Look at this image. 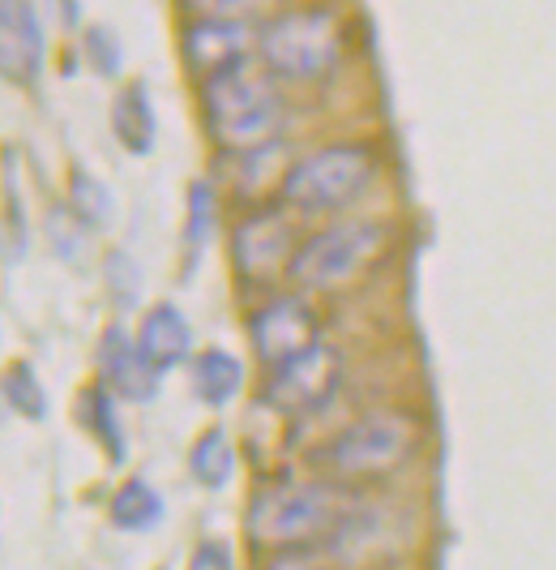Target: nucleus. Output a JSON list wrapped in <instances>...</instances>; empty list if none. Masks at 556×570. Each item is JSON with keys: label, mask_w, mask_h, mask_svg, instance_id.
Returning <instances> with one entry per match:
<instances>
[{"label": "nucleus", "mask_w": 556, "mask_h": 570, "mask_svg": "<svg viewBox=\"0 0 556 570\" xmlns=\"http://www.w3.org/2000/svg\"><path fill=\"white\" fill-rule=\"evenodd\" d=\"M103 284H108L111 301L120 305V309H133L141 301V266L138 257L129 254V249H111L103 257Z\"/></svg>", "instance_id": "nucleus-25"}, {"label": "nucleus", "mask_w": 556, "mask_h": 570, "mask_svg": "<svg viewBox=\"0 0 556 570\" xmlns=\"http://www.w3.org/2000/svg\"><path fill=\"white\" fill-rule=\"evenodd\" d=\"M133 335H138V347L146 352V361L159 373H171L193 361V322H189V314L180 305H171V301L150 305L141 314Z\"/></svg>", "instance_id": "nucleus-13"}, {"label": "nucleus", "mask_w": 556, "mask_h": 570, "mask_svg": "<svg viewBox=\"0 0 556 570\" xmlns=\"http://www.w3.org/2000/svg\"><path fill=\"white\" fill-rule=\"evenodd\" d=\"M236 468H240V451H236L231 433L222 425L201 429L193 438V446H189V476H193V485L219 493V489L236 481Z\"/></svg>", "instance_id": "nucleus-17"}, {"label": "nucleus", "mask_w": 556, "mask_h": 570, "mask_svg": "<svg viewBox=\"0 0 556 570\" xmlns=\"http://www.w3.org/2000/svg\"><path fill=\"white\" fill-rule=\"evenodd\" d=\"M347 377V361L334 343H317L300 356L282 361L275 370H266L261 382V407L275 412L278 421H305L312 412L330 407V400L338 395Z\"/></svg>", "instance_id": "nucleus-8"}, {"label": "nucleus", "mask_w": 556, "mask_h": 570, "mask_svg": "<svg viewBox=\"0 0 556 570\" xmlns=\"http://www.w3.org/2000/svg\"><path fill=\"white\" fill-rule=\"evenodd\" d=\"M222 215L219 185L210 176H193L189 189H185V257H189V271H197V257L206 254V245L215 240Z\"/></svg>", "instance_id": "nucleus-19"}, {"label": "nucleus", "mask_w": 556, "mask_h": 570, "mask_svg": "<svg viewBox=\"0 0 556 570\" xmlns=\"http://www.w3.org/2000/svg\"><path fill=\"white\" fill-rule=\"evenodd\" d=\"M381 176V150L373 142H326L291 159V168L278 185V202L291 215H342Z\"/></svg>", "instance_id": "nucleus-5"}, {"label": "nucleus", "mask_w": 556, "mask_h": 570, "mask_svg": "<svg viewBox=\"0 0 556 570\" xmlns=\"http://www.w3.org/2000/svg\"><path fill=\"white\" fill-rule=\"evenodd\" d=\"M197 108L210 142L222 155H249L282 142L287 129V95L282 82L257 57L236 60L206 82H197Z\"/></svg>", "instance_id": "nucleus-2"}, {"label": "nucleus", "mask_w": 556, "mask_h": 570, "mask_svg": "<svg viewBox=\"0 0 556 570\" xmlns=\"http://www.w3.org/2000/svg\"><path fill=\"white\" fill-rule=\"evenodd\" d=\"M257 57V27L249 22H227V18H189L180 27V60L197 82L219 73L236 60Z\"/></svg>", "instance_id": "nucleus-11"}, {"label": "nucleus", "mask_w": 556, "mask_h": 570, "mask_svg": "<svg viewBox=\"0 0 556 570\" xmlns=\"http://www.w3.org/2000/svg\"><path fill=\"white\" fill-rule=\"evenodd\" d=\"M296 245H300V228L282 202L252 206L227 232V257L245 287H275L278 279L287 284V266L296 257Z\"/></svg>", "instance_id": "nucleus-7"}, {"label": "nucleus", "mask_w": 556, "mask_h": 570, "mask_svg": "<svg viewBox=\"0 0 556 570\" xmlns=\"http://www.w3.org/2000/svg\"><path fill=\"white\" fill-rule=\"evenodd\" d=\"M389 245H394V228L381 219H334L326 228L300 236L296 257L287 266V287L305 296L342 292L364 279L373 266H381Z\"/></svg>", "instance_id": "nucleus-6"}, {"label": "nucleus", "mask_w": 556, "mask_h": 570, "mask_svg": "<svg viewBox=\"0 0 556 570\" xmlns=\"http://www.w3.org/2000/svg\"><path fill=\"white\" fill-rule=\"evenodd\" d=\"M73 416H78L86 433L99 442V451L108 455L111 468H125V463H129V433H125V421H120V400L111 395L103 382L82 386Z\"/></svg>", "instance_id": "nucleus-16"}, {"label": "nucleus", "mask_w": 556, "mask_h": 570, "mask_svg": "<svg viewBox=\"0 0 556 570\" xmlns=\"http://www.w3.org/2000/svg\"><path fill=\"white\" fill-rule=\"evenodd\" d=\"M43 232H48V249H52L64 266H86L95 228H86L82 219L73 215V206H69V202H52V206H48Z\"/></svg>", "instance_id": "nucleus-20"}, {"label": "nucleus", "mask_w": 556, "mask_h": 570, "mask_svg": "<svg viewBox=\"0 0 556 570\" xmlns=\"http://www.w3.org/2000/svg\"><path fill=\"white\" fill-rule=\"evenodd\" d=\"M0 340H4V322H0Z\"/></svg>", "instance_id": "nucleus-29"}, {"label": "nucleus", "mask_w": 556, "mask_h": 570, "mask_svg": "<svg viewBox=\"0 0 556 570\" xmlns=\"http://www.w3.org/2000/svg\"><path fill=\"white\" fill-rule=\"evenodd\" d=\"M82 60L90 65V73L116 82L125 73V43H120V35L108 22H90L82 30Z\"/></svg>", "instance_id": "nucleus-23"}, {"label": "nucleus", "mask_w": 556, "mask_h": 570, "mask_svg": "<svg viewBox=\"0 0 556 570\" xmlns=\"http://www.w3.org/2000/svg\"><path fill=\"white\" fill-rule=\"evenodd\" d=\"M0 400L9 403L22 421H48V386L39 382V373H34V365L30 361H13L9 370L0 373Z\"/></svg>", "instance_id": "nucleus-21"}, {"label": "nucleus", "mask_w": 556, "mask_h": 570, "mask_svg": "<svg viewBox=\"0 0 556 570\" xmlns=\"http://www.w3.org/2000/svg\"><path fill=\"white\" fill-rule=\"evenodd\" d=\"M111 138L125 146L133 159H146L159 142V112H155L150 86L141 78L116 90V99H111Z\"/></svg>", "instance_id": "nucleus-14"}, {"label": "nucleus", "mask_w": 556, "mask_h": 570, "mask_svg": "<svg viewBox=\"0 0 556 570\" xmlns=\"http://www.w3.org/2000/svg\"><path fill=\"white\" fill-rule=\"evenodd\" d=\"M95 365H99V382L108 386L120 403H155L163 373L146 361V352L138 347V335L120 322H111L108 331L95 343Z\"/></svg>", "instance_id": "nucleus-10"}, {"label": "nucleus", "mask_w": 556, "mask_h": 570, "mask_svg": "<svg viewBox=\"0 0 556 570\" xmlns=\"http://www.w3.org/2000/svg\"><path fill=\"white\" fill-rule=\"evenodd\" d=\"M326 553L321 549H287V553H266L261 570H326Z\"/></svg>", "instance_id": "nucleus-27"}, {"label": "nucleus", "mask_w": 556, "mask_h": 570, "mask_svg": "<svg viewBox=\"0 0 556 570\" xmlns=\"http://www.w3.org/2000/svg\"><path fill=\"white\" fill-rule=\"evenodd\" d=\"M364 570H398V567H364Z\"/></svg>", "instance_id": "nucleus-28"}, {"label": "nucleus", "mask_w": 556, "mask_h": 570, "mask_svg": "<svg viewBox=\"0 0 556 570\" xmlns=\"http://www.w3.org/2000/svg\"><path fill=\"white\" fill-rule=\"evenodd\" d=\"M189 391L201 407H227L245 391V361L227 347H201L189 361Z\"/></svg>", "instance_id": "nucleus-15"}, {"label": "nucleus", "mask_w": 556, "mask_h": 570, "mask_svg": "<svg viewBox=\"0 0 556 570\" xmlns=\"http://www.w3.org/2000/svg\"><path fill=\"white\" fill-rule=\"evenodd\" d=\"M180 13L189 18H227V22H249L261 27L278 13V0H176Z\"/></svg>", "instance_id": "nucleus-24"}, {"label": "nucleus", "mask_w": 556, "mask_h": 570, "mask_svg": "<svg viewBox=\"0 0 556 570\" xmlns=\"http://www.w3.org/2000/svg\"><path fill=\"white\" fill-rule=\"evenodd\" d=\"M185 570H236V553H231V544L219 541V537H206V541L193 544L189 567Z\"/></svg>", "instance_id": "nucleus-26"}, {"label": "nucleus", "mask_w": 556, "mask_h": 570, "mask_svg": "<svg viewBox=\"0 0 556 570\" xmlns=\"http://www.w3.org/2000/svg\"><path fill=\"white\" fill-rule=\"evenodd\" d=\"M360 493L330 476H275L252 489L245 507V537L261 553L326 549Z\"/></svg>", "instance_id": "nucleus-1"}, {"label": "nucleus", "mask_w": 556, "mask_h": 570, "mask_svg": "<svg viewBox=\"0 0 556 570\" xmlns=\"http://www.w3.org/2000/svg\"><path fill=\"white\" fill-rule=\"evenodd\" d=\"M159 570H163V567H159Z\"/></svg>", "instance_id": "nucleus-30"}, {"label": "nucleus", "mask_w": 556, "mask_h": 570, "mask_svg": "<svg viewBox=\"0 0 556 570\" xmlns=\"http://www.w3.org/2000/svg\"><path fill=\"white\" fill-rule=\"evenodd\" d=\"M48 65V35L34 0H0V78L34 86Z\"/></svg>", "instance_id": "nucleus-12"}, {"label": "nucleus", "mask_w": 556, "mask_h": 570, "mask_svg": "<svg viewBox=\"0 0 556 570\" xmlns=\"http://www.w3.org/2000/svg\"><path fill=\"white\" fill-rule=\"evenodd\" d=\"M108 519H111V528L133 532V537H138V532H155L167 519V502H163V493L150 485L146 476H129V481H120L116 493H111Z\"/></svg>", "instance_id": "nucleus-18"}, {"label": "nucleus", "mask_w": 556, "mask_h": 570, "mask_svg": "<svg viewBox=\"0 0 556 570\" xmlns=\"http://www.w3.org/2000/svg\"><path fill=\"white\" fill-rule=\"evenodd\" d=\"M245 331H249L252 356L266 370H275V365H282V361H291V356H300V352L321 343V314H317L312 296L287 287V292H270L252 309Z\"/></svg>", "instance_id": "nucleus-9"}, {"label": "nucleus", "mask_w": 556, "mask_h": 570, "mask_svg": "<svg viewBox=\"0 0 556 570\" xmlns=\"http://www.w3.org/2000/svg\"><path fill=\"white\" fill-rule=\"evenodd\" d=\"M428 442V429L411 407H373L334 433L321 446V476L338 485H377L407 472Z\"/></svg>", "instance_id": "nucleus-3"}, {"label": "nucleus", "mask_w": 556, "mask_h": 570, "mask_svg": "<svg viewBox=\"0 0 556 570\" xmlns=\"http://www.w3.org/2000/svg\"><path fill=\"white\" fill-rule=\"evenodd\" d=\"M69 206H73V215L82 219L86 228L103 232L116 219V198H111V189L95 176V171L86 168H69Z\"/></svg>", "instance_id": "nucleus-22"}, {"label": "nucleus", "mask_w": 556, "mask_h": 570, "mask_svg": "<svg viewBox=\"0 0 556 570\" xmlns=\"http://www.w3.org/2000/svg\"><path fill=\"white\" fill-rule=\"evenodd\" d=\"M347 57V22L334 4H291L257 27V60L282 86L326 82Z\"/></svg>", "instance_id": "nucleus-4"}]
</instances>
